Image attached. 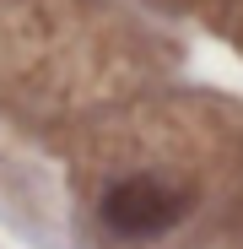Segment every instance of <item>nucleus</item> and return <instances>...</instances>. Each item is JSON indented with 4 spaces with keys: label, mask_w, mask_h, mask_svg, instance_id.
Here are the masks:
<instances>
[{
    "label": "nucleus",
    "mask_w": 243,
    "mask_h": 249,
    "mask_svg": "<svg viewBox=\"0 0 243 249\" xmlns=\"http://www.w3.org/2000/svg\"><path fill=\"white\" fill-rule=\"evenodd\" d=\"M184 212H189V195L178 184H168V179H119L97 206L103 228L119 233V238H157Z\"/></svg>",
    "instance_id": "1"
}]
</instances>
